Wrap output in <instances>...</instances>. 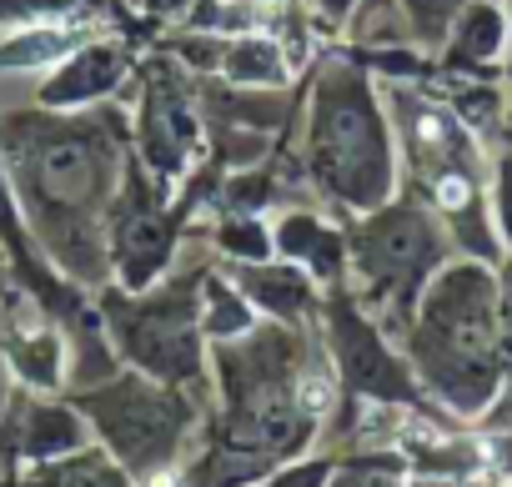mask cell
<instances>
[{
    "label": "cell",
    "mask_w": 512,
    "mask_h": 487,
    "mask_svg": "<svg viewBox=\"0 0 512 487\" xmlns=\"http://www.w3.org/2000/svg\"><path fill=\"white\" fill-rule=\"evenodd\" d=\"M66 46H71L66 36H56V31H41V36H26L21 46H6V51H0V61H6V66H31V61L61 56Z\"/></svg>",
    "instance_id": "obj_11"
},
{
    "label": "cell",
    "mask_w": 512,
    "mask_h": 487,
    "mask_svg": "<svg viewBox=\"0 0 512 487\" xmlns=\"http://www.w3.org/2000/svg\"><path fill=\"white\" fill-rule=\"evenodd\" d=\"M332 487H397V467H382V462H362V467H347Z\"/></svg>",
    "instance_id": "obj_12"
},
{
    "label": "cell",
    "mask_w": 512,
    "mask_h": 487,
    "mask_svg": "<svg viewBox=\"0 0 512 487\" xmlns=\"http://www.w3.org/2000/svg\"><path fill=\"white\" fill-rule=\"evenodd\" d=\"M206 327H211V332H221V337H226V332L236 337V332H246V327H251V312H246V302H241V297H231L221 282H211V317H206Z\"/></svg>",
    "instance_id": "obj_10"
},
{
    "label": "cell",
    "mask_w": 512,
    "mask_h": 487,
    "mask_svg": "<svg viewBox=\"0 0 512 487\" xmlns=\"http://www.w3.org/2000/svg\"><path fill=\"white\" fill-rule=\"evenodd\" d=\"M272 487H327V467H322V462H312V467H292V472H282Z\"/></svg>",
    "instance_id": "obj_15"
},
{
    "label": "cell",
    "mask_w": 512,
    "mask_h": 487,
    "mask_svg": "<svg viewBox=\"0 0 512 487\" xmlns=\"http://www.w3.org/2000/svg\"><path fill=\"white\" fill-rule=\"evenodd\" d=\"M221 241H226L231 252H241V257H267V236L256 231L251 221H236V226H226V236H221Z\"/></svg>",
    "instance_id": "obj_13"
},
{
    "label": "cell",
    "mask_w": 512,
    "mask_h": 487,
    "mask_svg": "<svg viewBox=\"0 0 512 487\" xmlns=\"http://www.w3.org/2000/svg\"><path fill=\"white\" fill-rule=\"evenodd\" d=\"M417 347L447 402L482 407L492 397V282L477 267H457L427 292Z\"/></svg>",
    "instance_id": "obj_1"
},
{
    "label": "cell",
    "mask_w": 512,
    "mask_h": 487,
    "mask_svg": "<svg viewBox=\"0 0 512 487\" xmlns=\"http://www.w3.org/2000/svg\"><path fill=\"white\" fill-rule=\"evenodd\" d=\"M251 292H256V302L262 307H272V312H282V317H297L302 307H307V282L297 277V272H251V282H246Z\"/></svg>",
    "instance_id": "obj_8"
},
{
    "label": "cell",
    "mask_w": 512,
    "mask_h": 487,
    "mask_svg": "<svg viewBox=\"0 0 512 487\" xmlns=\"http://www.w3.org/2000/svg\"><path fill=\"white\" fill-rule=\"evenodd\" d=\"M332 327H337V347H342L347 382H352L357 392H372V397H407V377H402L397 362L382 352V342L352 317V307H337Z\"/></svg>",
    "instance_id": "obj_6"
},
{
    "label": "cell",
    "mask_w": 512,
    "mask_h": 487,
    "mask_svg": "<svg viewBox=\"0 0 512 487\" xmlns=\"http://www.w3.org/2000/svg\"><path fill=\"white\" fill-rule=\"evenodd\" d=\"M417 6H422V16H437V11L447 6V0H417Z\"/></svg>",
    "instance_id": "obj_18"
},
{
    "label": "cell",
    "mask_w": 512,
    "mask_h": 487,
    "mask_svg": "<svg viewBox=\"0 0 512 487\" xmlns=\"http://www.w3.org/2000/svg\"><path fill=\"white\" fill-rule=\"evenodd\" d=\"M101 422H106V437H116V447L141 462V467H156L171 442H176V427H181V407L151 387H121L111 402H101Z\"/></svg>",
    "instance_id": "obj_4"
},
{
    "label": "cell",
    "mask_w": 512,
    "mask_h": 487,
    "mask_svg": "<svg viewBox=\"0 0 512 487\" xmlns=\"http://www.w3.org/2000/svg\"><path fill=\"white\" fill-rule=\"evenodd\" d=\"M226 71L236 81H277V51L262 46V41H251V46H236L226 56Z\"/></svg>",
    "instance_id": "obj_9"
},
{
    "label": "cell",
    "mask_w": 512,
    "mask_h": 487,
    "mask_svg": "<svg viewBox=\"0 0 512 487\" xmlns=\"http://www.w3.org/2000/svg\"><path fill=\"white\" fill-rule=\"evenodd\" d=\"M282 252H287V257H297V262H307L317 277H337V267H342V247H337V236H332L327 226L307 221V216H292V221L282 226Z\"/></svg>",
    "instance_id": "obj_7"
},
{
    "label": "cell",
    "mask_w": 512,
    "mask_h": 487,
    "mask_svg": "<svg viewBox=\"0 0 512 487\" xmlns=\"http://www.w3.org/2000/svg\"><path fill=\"white\" fill-rule=\"evenodd\" d=\"M497 46V16L492 11H472L467 16V51H492Z\"/></svg>",
    "instance_id": "obj_14"
},
{
    "label": "cell",
    "mask_w": 512,
    "mask_h": 487,
    "mask_svg": "<svg viewBox=\"0 0 512 487\" xmlns=\"http://www.w3.org/2000/svg\"><path fill=\"white\" fill-rule=\"evenodd\" d=\"M126 342L141 362H151L156 372L186 377L196 367V347H191V322H186V292H171L161 307H146L141 322H126Z\"/></svg>",
    "instance_id": "obj_5"
},
{
    "label": "cell",
    "mask_w": 512,
    "mask_h": 487,
    "mask_svg": "<svg viewBox=\"0 0 512 487\" xmlns=\"http://www.w3.org/2000/svg\"><path fill=\"white\" fill-rule=\"evenodd\" d=\"M317 166L342 196H357V201L382 196V151H377L367 106H352V101L327 106L322 136H317Z\"/></svg>",
    "instance_id": "obj_2"
},
{
    "label": "cell",
    "mask_w": 512,
    "mask_h": 487,
    "mask_svg": "<svg viewBox=\"0 0 512 487\" xmlns=\"http://www.w3.org/2000/svg\"><path fill=\"white\" fill-rule=\"evenodd\" d=\"M502 226H507V236H512V171L502 176Z\"/></svg>",
    "instance_id": "obj_17"
},
{
    "label": "cell",
    "mask_w": 512,
    "mask_h": 487,
    "mask_svg": "<svg viewBox=\"0 0 512 487\" xmlns=\"http://www.w3.org/2000/svg\"><path fill=\"white\" fill-rule=\"evenodd\" d=\"M502 352L512 362V272H507V287H502Z\"/></svg>",
    "instance_id": "obj_16"
},
{
    "label": "cell",
    "mask_w": 512,
    "mask_h": 487,
    "mask_svg": "<svg viewBox=\"0 0 512 487\" xmlns=\"http://www.w3.org/2000/svg\"><path fill=\"white\" fill-rule=\"evenodd\" d=\"M432 257H437L432 231L412 211H392L362 236V272H367V287H377L382 297H407L422 282Z\"/></svg>",
    "instance_id": "obj_3"
},
{
    "label": "cell",
    "mask_w": 512,
    "mask_h": 487,
    "mask_svg": "<svg viewBox=\"0 0 512 487\" xmlns=\"http://www.w3.org/2000/svg\"><path fill=\"white\" fill-rule=\"evenodd\" d=\"M412 487H447V482H427V477H422V482H412Z\"/></svg>",
    "instance_id": "obj_19"
}]
</instances>
